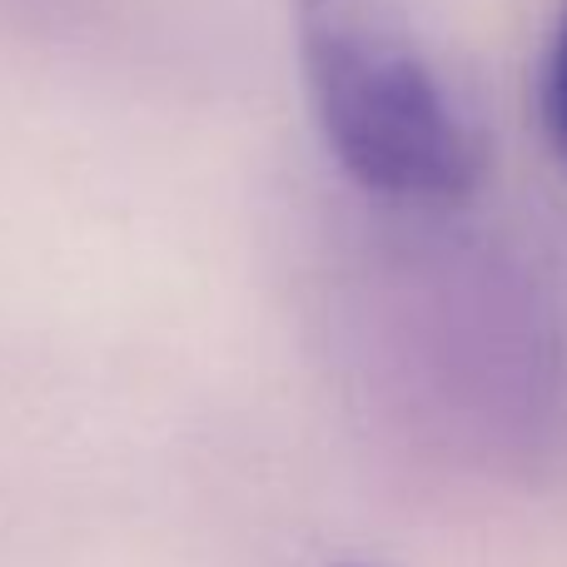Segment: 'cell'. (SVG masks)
I'll use <instances>...</instances> for the list:
<instances>
[{"label":"cell","instance_id":"obj_3","mask_svg":"<svg viewBox=\"0 0 567 567\" xmlns=\"http://www.w3.org/2000/svg\"><path fill=\"white\" fill-rule=\"evenodd\" d=\"M339 567H379V563H339Z\"/></svg>","mask_w":567,"mask_h":567},{"label":"cell","instance_id":"obj_2","mask_svg":"<svg viewBox=\"0 0 567 567\" xmlns=\"http://www.w3.org/2000/svg\"><path fill=\"white\" fill-rule=\"evenodd\" d=\"M538 105H543V125H548L553 150H558V159H563V169H567V6H563L558 30H553L548 60H543Z\"/></svg>","mask_w":567,"mask_h":567},{"label":"cell","instance_id":"obj_1","mask_svg":"<svg viewBox=\"0 0 567 567\" xmlns=\"http://www.w3.org/2000/svg\"><path fill=\"white\" fill-rule=\"evenodd\" d=\"M309 110L339 169L383 205L453 209L483 179V135L399 0H293Z\"/></svg>","mask_w":567,"mask_h":567}]
</instances>
